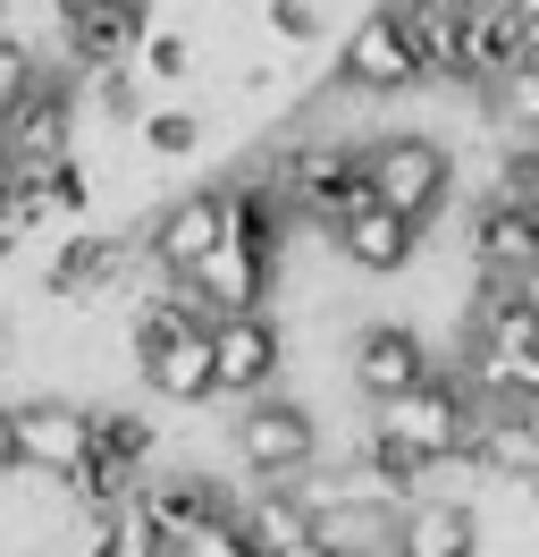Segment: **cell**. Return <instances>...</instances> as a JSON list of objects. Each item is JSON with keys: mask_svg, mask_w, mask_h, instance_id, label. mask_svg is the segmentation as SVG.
I'll list each match as a JSON object with an SVG mask.
<instances>
[{"mask_svg": "<svg viewBox=\"0 0 539 557\" xmlns=\"http://www.w3.org/2000/svg\"><path fill=\"white\" fill-rule=\"evenodd\" d=\"M278 557H337V549L321 541V532H312V541H296V549H278Z\"/></svg>", "mask_w": 539, "mask_h": 557, "instance_id": "obj_21", "label": "cell"}, {"mask_svg": "<svg viewBox=\"0 0 539 557\" xmlns=\"http://www.w3.org/2000/svg\"><path fill=\"white\" fill-rule=\"evenodd\" d=\"M489 119L505 136H539V60H523V69H505L489 85Z\"/></svg>", "mask_w": 539, "mask_h": 557, "instance_id": "obj_16", "label": "cell"}, {"mask_svg": "<svg viewBox=\"0 0 539 557\" xmlns=\"http://www.w3.org/2000/svg\"><path fill=\"white\" fill-rule=\"evenodd\" d=\"M430 372H438V355L413 321H354V330H346V388H354L363 406H388L404 388H422Z\"/></svg>", "mask_w": 539, "mask_h": 557, "instance_id": "obj_5", "label": "cell"}, {"mask_svg": "<svg viewBox=\"0 0 539 557\" xmlns=\"http://www.w3.org/2000/svg\"><path fill=\"white\" fill-rule=\"evenodd\" d=\"M321 448H329L321 406H312V397H287V388L245 397V406H236V422H228V465L245 473V482H270V490H287Z\"/></svg>", "mask_w": 539, "mask_h": 557, "instance_id": "obj_1", "label": "cell"}, {"mask_svg": "<svg viewBox=\"0 0 539 557\" xmlns=\"http://www.w3.org/2000/svg\"><path fill=\"white\" fill-rule=\"evenodd\" d=\"M329 237V253L346 262L354 278H397L413 253H422V220L413 211H397V203H379V195H363V203L346 211L337 228H321Z\"/></svg>", "mask_w": 539, "mask_h": 557, "instance_id": "obj_8", "label": "cell"}, {"mask_svg": "<svg viewBox=\"0 0 539 557\" xmlns=\"http://www.w3.org/2000/svg\"><path fill=\"white\" fill-rule=\"evenodd\" d=\"M363 170H371V195L397 203V211H413V220H438V211L455 203V144L447 136H422V127L371 136Z\"/></svg>", "mask_w": 539, "mask_h": 557, "instance_id": "obj_4", "label": "cell"}, {"mask_svg": "<svg viewBox=\"0 0 539 557\" xmlns=\"http://www.w3.org/2000/svg\"><path fill=\"white\" fill-rule=\"evenodd\" d=\"M211 372H220V397H270L278 372H287V338H278V321L262 313H211Z\"/></svg>", "mask_w": 539, "mask_h": 557, "instance_id": "obj_6", "label": "cell"}, {"mask_svg": "<svg viewBox=\"0 0 539 557\" xmlns=\"http://www.w3.org/2000/svg\"><path fill=\"white\" fill-rule=\"evenodd\" d=\"M472 414H480V397H472V381H464V372H447V363H438L422 388L371 406V422H379L404 456H422V465H455L464 440H472Z\"/></svg>", "mask_w": 539, "mask_h": 557, "instance_id": "obj_3", "label": "cell"}, {"mask_svg": "<svg viewBox=\"0 0 539 557\" xmlns=\"http://www.w3.org/2000/svg\"><path fill=\"white\" fill-rule=\"evenodd\" d=\"M135 144H143L152 161H186V152H202V110H186V102L143 110V119H135Z\"/></svg>", "mask_w": 539, "mask_h": 557, "instance_id": "obj_15", "label": "cell"}, {"mask_svg": "<svg viewBox=\"0 0 539 557\" xmlns=\"http://www.w3.org/2000/svg\"><path fill=\"white\" fill-rule=\"evenodd\" d=\"M76 127H85L76 85H67V76H42L26 102L0 119V144H9L17 170H42V161H76Z\"/></svg>", "mask_w": 539, "mask_h": 557, "instance_id": "obj_10", "label": "cell"}, {"mask_svg": "<svg viewBox=\"0 0 539 557\" xmlns=\"http://www.w3.org/2000/svg\"><path fill=\"white\" fill-rule=\"evenodd\" d=\"M186 287H195L211 313H262L270 287H278V253H262L253 237H236V228H228V237L186 271Z\"/></svg>", "mask_w": 539, "mask_h": 557, "instance_id": "obj_13", "label": "cell"}, {"mask_svg": "<svg viewBox=\"0 0 539 557\" xmlns=\"http://www.w3.org/2000/svg\"><path fill=\"white\" fill-rule=\"evenodd\" d=\"M464 262H472V278H505V287H523V271L539 262V220L505 186H489L480 203H472V220H464Z\"/></svg>", "mask_w": 539, "mask_h": 557, "instance_id": "obj_9", "label": "cell"}, {"mask_svg": "<svg viewBox=\"0 0 539 557\" xmlns=\"http://www.w3.org/2000/svg\"><path fill=\"white\" fill-rule=\"evenodd\" d=\"M135 69H143V85H186L195 76V35L186 26H152L135 42Z\"/></svg>", "mask_w": 539, "mask_h": 557, "instance_id": "obj_17", "label": "cell"}, {"mask_svg": "<svg viewBox=\"0 0 539 557\" xmlns=\"http://www.w3.org/2000/svg\"><path fill=\"white\" fill-rule=\"evenodd\" d=\"M26 473V448H17V406L0 397V482H17Z\"/></svg>", "mask_w": 539, "mask_h": 557, "instance_id": "obj_20", "label": "cell"}, {"mask_svg": "<svg viewBox=\"0 0 539 557\" xmlns=\"http://www.w3.org/2000/svg\"><path fill=\"white\" fill-rule=\"evenodd\" d=\"M480 541H489V523H480L472 498H455V490H413L397 507V541H388V549L397 557H480Z\"/></svg>", "mask_w": 539, "mask_h": 557, "instance_id": "obj_12", "label": "cell"}, {"mask_svg": "<svg viewBox=\"0 0 539 557\" xmlns=\"http://www.w3.org/2000/svg\"><path fill=\"white\" fill-rule=\"evenodd\" d=\"M422 85H430V69H422V51H413V35H404V17L388 0L363 9V17L337 35L329 94H346V102H404V94H422Z\"/></svg>", "mask_w": 539, "mask_h": 557, "instance_id": "obj_2", "label": "cell"}, {"mask_svg": "<svg viewBox=\"0 0 539 557\" xmlns=\"http://www.w3.org/2000/svg\"><path fill=\"white\" fill-rule=\"evenodd\" d=\"M262 17H270V35L287 42V51H312V42H321V0H270Z\"/></svg>", "mask_w": 539, "mask_h": 557, "instance_id": "obj_19", "label": "cell"}, {"mask_svg": "<svg viewBox=\"0 0 539 557\" xmlns=\"http://www.w3.org/2000/svg\"><path fill=\"white\" fill-rule=\"evenodd\" d=\"M17 448H26V473L67 482V473L85 465V448H93V406H76V397H60V388L17 397Z\"/></svg>", "mask_w": 539, "mask_h": 557, "instance_id": "obj_11", "label": "cell"}, {"mask_svg": "<svg viewBox=\"0 0 539 557\" xmlns=\"http://www.w3.org/2000/svg\"><path fill=\"white\" fill-rule=\"evenodd\" d=\"M34 85H42V60H34V51H26L17 35H0V119H9V110L26 102Z\"/></svg>", "mask_w": 539, "mask_h": 557, "instance_id": "obj_18", "label": "cell"}, {"mask_svg": "<svg viewBox=\"0 0 539 557\" xmlns=\"http://www.w3.org/2000/svg\"><path fill=\"white\" fill-rule=\"evenodd\" d=\"M51 26L67 69H110V60H135V42L152 35V0H51Z\"/></svg>", "mask_w": 539, "mask_h": 557, "instance_id": "obj_7", "label": "cell"}, {"mask_svg": "<svg viewBox=\"0 0 539 557\" xmlns=\"http://www.w3.org/2000/svg\"><path fill=\"white\" fill-rule=\"evenodd\" d=\"M220 237H228V186H195V195H168L161 211H143V245H152L177 278L195 271Z\"/></svg>", "mask_w": 539, "mask_h": 557, "instance_id": "obj_14", "label": "cell"}, {"mask_svg": "<svg viewBox=\"0 0 539 557\" xmlns=\"http://www.w3.org/2000/svg\"><path fill=\"white\" fill-rule=\"evenodd\" d=\"M0 9H9V0H0Z\"/></svg>", "mask_w": 539, "mask_h": 557, "instance_id": "obj_23", "label": "cell"}, {"mask_svg": "<svg viewBox=\"0 0 539 557\" xmlns=\"http://www.w3.org/2000/svg\"><path fill=\"white\" fill-rule=\"evenodd\" d=\"M523 296H531V305H539V262H531V271H523Z\"/></svg>", "mask_w": 539, "mask_h": 557, "instance_id": "obj_22", "label": "cell"}]
</instances>
